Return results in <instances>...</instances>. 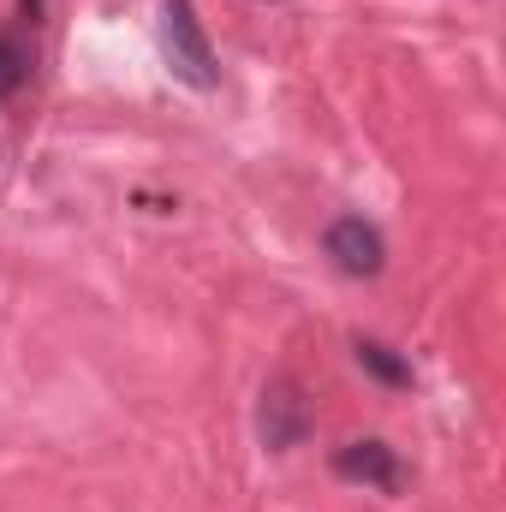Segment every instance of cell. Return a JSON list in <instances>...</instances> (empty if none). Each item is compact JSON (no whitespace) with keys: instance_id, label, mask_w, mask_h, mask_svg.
Segmentation results:
<instances>
[{"instance_id":"2","label":"cell","mask_w":506,"mask_h":512,"mask_svg":"<svg viewBox=\"0 0 506 512\" xmlns=\"http://www.w3.org/2000/svg\"><path fill=\"white\" fill-rule=\"evenodd\" d=\"M310 429H316V411H310L304 387L292 382V376H274V382L262 387V405H256V435H262V447L292 453V447L310 441Z\"/></svg>"},{"instance_id":"5","label":"cell","mask_w":506,"mask_h":512,"mask_svg":"<svg viewBox=\"0 0 506 512\" xmlns=\"http://www.w3.org/2000/svg\"><path fill=\"white\" fill-rule=\"evenodd\" d=\"M352 352H358V364H364L381 387H411V364L393 358V346H381V340H358Z\"/></svg>"},{"instance_id":"3","label":"cell","mask_w":506,"mask_h":512,"mask_svg":"<svg viewBox=\"0 0 506 512\" xmlns=\"http://www.w3.org/2000/svg\"><path fill=\"white\" fill-rule=\"evenodd\" d=\"M322 245L334 256V268H346V274H358V280H370V274L387 268V239H381L376 221H364V215H340Z\"/></svg>"},{"instance_id":"4","label":"cell","mask_w":506,"mask_h":512,"mask_svg":"<svg viewBox=\"0 0 506 512\" xmlns=\"http://www.w3.org/2000/svg\"><path fill=\"white\" fill-rule=\"evenodd\" d=\"M334 477L346 483H364V489H381V495H399L405 489V465L387 441H346L334 453Z\"/></svg>"},{"instance_id":"6","label":"cell","mask_w":506,"mask_h":512,"mask_svg":"<svg viewBox=\"0 0 506 512\" xmlns=\"http://www.w3.org/2000/svg\"><path fill=\"white\" fill-rule=\"evenodd\" d=\"M24 78H30L24 42H18V36H0V102H12V96L24 90Z\"/></svg>"},{"instance_id":"7","label":"cell","mask_w":506,"mask_h":512,"mask_svg":"<svg viewBox=\"0 0 506 512\" xmlns=\"http://www.w3.org/2000/svg\"><path fill=\"white\" fill-rule=\"evenodd\" d=\"M18 6H24V18H30V24H36V18L48 12V0H18Z\"/></svg>"},{"instance_id":"1","label":"cell","mask_w":506,"mask_h":512,"mask_svg":"<svg viewBox=\"0 0 506 512\" xmlns=\"http://www.w3.org/2000/svg\"><path fill=\"white\" fill-rule=\"evenodd\" d=\"M161 54H167V66H173L179 84H191V90H215V84H221L215 48H209L203 18H197L191 0H167V6H161Z\"/></svg>"}]
</instances>
